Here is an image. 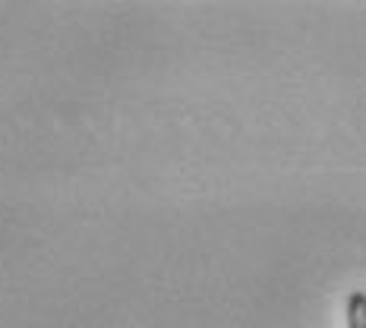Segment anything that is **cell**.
Returning <instances> with one entry per match:
<instances>
[{"label": "cell", "mask_w": 366, "mask_h": 328, "mask_svg": "<svg viewBox=\"0 0 366 328\" xmlns=\"http://www.w3.org/2000/svg\"><path fill=\"white\" fill-rule=\"evenodd\" d=\"M345 316H347V328H366V291H350Z\"/></svg>", "instance_id": "obj_1"}]
</instances>
